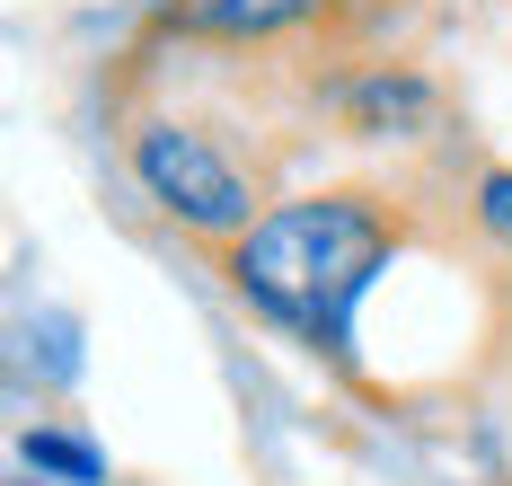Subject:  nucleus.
Here are the masks:
<instances>
[{"label": "nucleus", "mask_w": 512, "mask_h": 486, "mask_svg": "<svg viewBox=\"0 0 512 486\" xmlns=\"http://www.w3.org/2000/svg\"><path fill=\"white\" fill-rule=\"evenodd\" d=\"M27 460H36V469H62V478H98V460H89V451H80V442H62V433H27Z\"/></svg>", "instance_id": "nucleus-5"}, {"label": "nucleus", "mask_w": 512, "mask_h": 486, "mask_svg": "<svg viewBox=\"0 0 512 486\" xmlns=\"http://www.w3.org/2000/svg\"><path fill=\"white\" fill-rule=\"evenodd\" d=\"M133 177H142V195H151L168 221H186V230H212V239H248L256 221V195L248 177L212 151L195 124H177V115H151V124H133Z\"/></svg>", "instance_id": "nucleus-2"}, {"label": "nucleus", "mask_w": 512, "mask_h": 486, "mask_svg": "<svg viewBox=\"0 0 512 486\" xmlns=\"http://www.w3.org/2000/svg\"><path fill=\"white\" fill-rule=\"evenodd\" d=\"M327 9L336 0H168V27L204 36V45H265V36H292Z\"/></svg>", "instance_id": "nucleus-3"}, {"label": "nucleus", "mask_w": 512, "mask_h": 486, "mask_svg": "<svg viewBox=\"0 0 512 486\" xmlns=\"http://www.w3.org/2000/svg\"><path fill=\"white\" fill-rule=\"evenodd\" d=\"M398 115H424V89L415 80H371L354 98V124H398Z\"/></svg>", "instance_id": "nucleus-4"}, {"label": "nucleus", "mask_w": 512, "mask_h": 486, "mask_svg": "<svg viewBox=\"0 0 512 486\" xmlns=\"http://www.w3.org/2000/svg\"><path fill=\"white\" fill-rule=\"evenodd\" d=\"M407 221L362 186H327V195H292L230 248V283L248 292L274 327H292L318 354H345L354 336V301L371 274L398 257Z\"/></svg>", "instance_id": "nucleus-1"}, {"label": "nucleus", "mask_w": 512, "mask_h": 486, "mask_svg": "<svg viewBox=\"0 0 512 486\" xmlns=\"http://www.w3.org/2000/svg\"><path fill=\"white\" fill-rule=\"evenodd\" d=\"M477 195H486V230H504V239H512V177H486Z\"/></svg>", "instance_id": "nucleus-6"}]
</instances>
